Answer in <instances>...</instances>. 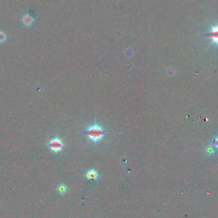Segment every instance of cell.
Listing matches in <instances>:
<instances>
[{
  "label": "cell",
  "instance_id": "cell-1",
  "mask_svg": "<svg viewBox=\"0 0 218 218\" xmlns=\"http://www.w3.org/2000/svg\"><path fill=\"white\" fill-rule=\"evenodd\" d=\"M84 133L93 143L100 142L102 140L106 135L105 131L103 130L101 126L96 123V121H94V124L86 130Z\"/></svg>",
  "mask_w": 218,
  "mask_h": 218
},
{
  "label": "cell",
  "instance_id": "cell-2",
  "mask_svg": "<svg viewBox=\"0 0 218 218\" xmlns=\"http://www.w3.org/2000/svg\"><path fill=\"white\" fill-rule=\"evenodd\" d=\"M49 147L55 152L61 151L64 147V144L60 138H55L49 142Z\"/></svg>",
  "mask_w": 218,
  "mask_h": 218
},
{
  "label": "cell",
  "instance_id": "cell-3",
  "mask_svg": "<svg viewBox=\"0 0 218 218\" xmlns=\"http://www.w3.org/2000/svg\"><path fill=\"white\" fill-rule=\"evenodd\" d=\"M206 35L210 36L212 38V43H216L218 45V26H212L211 27V31L209 33H207Z\"/></svg>",
  "mask_w": 218,
  "mask_h": 218
},
{
  "label": "cell",
  "instance_id": "cell-4",
  "mask_svg": "<svg viewBox=\"0 0 218 218\" xmlns=\"http://www.w3.org/2000/svg\"><path fill=\"white\" fill-rule=\"evenodd\" d=\"M22 22L23 24L26 26H31V25L33 24L35 20L31 16H30L29 15H24L23 18H22Z\"/></svg>",
  "mask_w": 218,
  "mask_h": 218
},
{
  "label": "cell",
  "instance_id": "cell-5",
  "mask_svg": "<svg viewBox=\"0 0 218 218\" xmlns=\"http://www.w3.org/2000/svg\"><path fill=\"white\" fill-rule=\"evenodd\" d=\"M86 177H87L88 179H93L96 180L99 177V175L98 174L97 172L94 170H90L89 171L87 172V174L86 175Z\"/></svg>",
  "mask_w": 218,
  "mask_h": 218
},
{
  "label": "cell",
  "instance_id": "cell-6",
  "mask_svg": "<svg viewBox=\"0 0 218 218\" xmlns=\"http://www.w3.org/2000/svg\"><path fill=\"white\" fill-rule=\"evenodd\" d=\"M58 191L61 194H64L67 191V187L65 184H61L58 188Z\"/></svg>",
  "mask_w": 218,
  "mask_h": 218
},
{
  "label": "cell",
  "instance_id": "cell-7",
  "mask_svg": "<svg viewBox=\"0 0 218 218\" xmlns=\"http://www.w3.org/2000/svg\"><path fill=\"white\" fill-rule=\"evenodd\" d=\"M6 35H5L3 32L0 31V43L4 42V41L6 40Z\"/></svg>",
  "mask_w": 218,
  "mask_h": 218
},
{
  "label": "cell",
  "instance_id": "cell-8",
  "mask_svg": "<svg viewBox=\"0 0 218 218\" xmlns=\"http://www.w3.org/2000/svg\"><path fill=\"white\" fill-rule=\"evenodd\" d=\"M215 145L218 148V138L216 140V141H215Z\"/></svg>",
  "mask_w": 218,
  "mask_h": 218
}]
</instances>
